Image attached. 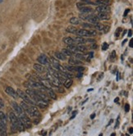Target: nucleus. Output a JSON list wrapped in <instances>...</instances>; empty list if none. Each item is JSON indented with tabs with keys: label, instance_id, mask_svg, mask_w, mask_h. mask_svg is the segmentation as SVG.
<instances>
[{
	"label": "nucleus",
	"instance_id": "nucleus-3",
	"mask_svg": "<svg viewBox=\"0 0 133 136\" xmlns=\"http://www.w3.org/2000/svg\"><path fill=\"white\" fill-rule=\"evenodd\" d=\"M29 115L31 117H40V113L38 110V108L35 107V106H32L30 108V112H29Z\"/></svg>",
	"mask_w": 133,
	"mask_h": 136
},
{
	"label": "nucleus",
	"instance_id": "nucleus-1",
	"mask_svg": "<svg viewBox=\"0 0 133 136\" xmlns=\"http://www.w3.org/2000/svg\"><path fill=\"white\" fill-rule=\"evenodd\" d=\"M76 34L79 36H83V37H91V36H95L97 35V31L95 30L81 29V30H77Z\"/></svg>",
	"mask_w": 133,
	"mask_h": 136
},
{
	"label": "nucleus",
	"instance_id": "nucleus-52",
	"mask_svg": "<svg viewBox=\"0 0 133 136\" xmlns=\"http://www.w3.org/2000/svg\"><path fill=\"white\" fill-rule=\"evenodd\" d=\"M118 98H116L115 100H114V102H118Z\"/></svg>",
	"mask_w": 133,
	"mask_h": 136
},
{
	"label": "nucleus",
	"instance_id": "nucleus-8",
	"mask_svg": "<svg viewBox=\"0 0 133 136\" xmlns=\"http://www.w3.org/2000/svg\"><path fill=\"white\" fill-rule=\"evenodd\" d=\"M35 92H36V94H38L39 97L41 98V100H42V101L46 102H49V98L47 97V95H46L45 94H44V91L35 90Z\"/></svg>",
	"mask_w": 133,
	"mask_h": 136
},
{
	"label": "nucleus",
	"instance_id": "nucleus-13",
	"mask_svg": "<svg viewBox=\"0 0 133 136\" xmlns=\"http://www.w3.org/2000/svg\"><path fill=\"white\" fill-rule=\"evenodd\" d=\"M98 17L99 20H109L110 19V16L107 12H99Z\"/></svg>",
	"mask_w": 133,
	"mask_h": 136
},
{
	"label": "nucleus",
	"instance_id": "nucleus-22",
	"mask_svg": "<svg viewBox=\"0 0 133 136\" xmlns=\"http://www.w3.org/2000/svg\"><path fill=\"white\" fill-rule=\"evenodd\" d=\"M16 128H17V130L19 131H24L25 130V126H24V125H23L21 123V121L19 120V118H18V120H17V122H16Z\"/></svg>",
	"mask_w": 133,
	"mask_h": 136
},
{
	"label": "nucleus",
	"instance_id": "nucleus-34",
	"mask_svg": "<svg viewBox=\"0 0 133 136\" xmlns=\"http://www.w3.org/2000/svg\"><path fill=\"white\" fill-rule=\"evenodd\" d=\"M116 58V51H112L111 54H110V60L111 61H114Z\"/></svg>",
	"mask_w": 133,
	"mask_h": 136
},
{
	"label": "nucleus",
	"instance_id": "nucleus-32",
	"mask_svg": "<svg viewBox=\"0 0 133 136\" xmlns=\"http://www.w3.org/2000/svg\"><path fill=\"white\" fill-rule=\"evenodd\" d=\"M0 121H3V123H5V124L7 123V118L3 112H0Z\"/></svg>",
	"mask_w": 133,
	"mask_h": 136
},
{
	"label": "nucleus",
	"instance_id": "nucleus-12",
	"mask_svg": "<svg viewBox=\"0 0 133 136\" xmlns=\"http://www.w3.org/2000/svg\"><path fill=\"white\" fill-rule=\"evenodd\" d=\"M55 58L58 59V60H62V61H65L66 59V56L64 55L62 52H56L55 53Z\"/></svg>",
	"mask_w": 133,
	"mask_h": 136
},
{
	"label": "nucleus",
	"instance_id": "nucleus-19",
	"mask_svg": "<svg viewBox=\"0 0 133 136\" xmlns=\"http://www.w3.org/2000/svg\"><path fill=\"white\" fill-rule=\"evenodd\" d=\"M53 66H54V67L55 70H57L58 71H60V72H62V73L66 71V68H65V67H63V66L60 65L59 63H58V64H54V65H53Z\"/></svg>",
	"mask_w": 133,
	"mask_h": 136
},
{
	"label": "nucleus",
	"instance_id": "nucleus-38",
	"mask_svg": "<svg viewBox=\"0 0 133 136\" xmlns=\"http://www.w3.org/2000/svg\"><path fill=\"white\" fill-rule=\"evenodd\" d=\"M85 6V3H76V7H77V8L80 9V8H83V7Z\"/></svg>",
	"mask_w": 133,
	"mask_h": 136
},
{
	"label": "nucleus",
	"instance_id": "nucleus-18",
	"mask_svg": "<svg viewBox=\"0 0 133 136\" xmlns=\"http://www.w3.org/2000/svg\"><path fill=\"white\" fill-rule=\"evenodd\" d=\"M80 12L81 13H91L93 12V9L91 8H90V7L84 6L83 8H80Z\"/></svg>",
	"mask_w": 133,
	"mask_h": 136
},
{
	"label": "nucleus",
	"instance_id": "nucleus-40",
	"mask_svg": "<svg viewBox=\"0 0 133 136\" xmlns=\"http://www.w3.org/2000/svg\"><path fill=\"white\" fill-rule=\"evenodd\" d=\"M108 30H109V26H108V25H104V29H103V31H104V33H107V32L108 31Z\"/></svg>",
	"mask_w": 133,
	"mask_h": 136
},
{
	"label": "nucleus",
	"instance_id": "nucleus-51",
	"mask_svg": "<svg viewBox=\"0 0 133 136\" xmlns=\"http://www.w3.org/2000/svg\"><path fill=\"white\" fill-rule=\"evenodd\" d=\"M112 122H113V120L110 121V122H109V124H108V125H111V124H112Z\"/></svg>",
	"mask_w": 133,
	"mask_h": 136
},
{
	"label": "nucleus",
	"instance_id": "nucleus-33",
	"mask_svg": "<svg viewBox=\"0 0 133 136\" xmlns=\"http://www.w3.org/2000/svg\"><path fill=\"white\" fill-rule=\"evenodd\" d=\"M75 57H76V59H78V60H85V59L84 55L80 54V53H76L75 54Z\"/></svg>",
	"mask_w": 133,
	"mask_h": 136
},
{
	"label": "nucleus",
	"instance_id": "nucleus-25",
	"mask_svg": "<svg viewBox=\"0 0 133 136\" xmlns=\"http://www.w3.org/2000/svg\"><path fill=\"white\" fill-rule=\"evenodd\" d=\"M68 50H70L72 52H73V53H75V52H78L77 50V47H76V44H71V45H68Z\"/></svg>",
	"mask_w": 133,
	"mask_h": 136
},
{
	"label": "nucleus",
	"instance_id": "nucleus-11",
	"mask_svg": "<svg viewBox=\"0 0 133 136\" xmlns=\"http://www.w3.org/2000/svg\"><path fill=\"white\" fill-rule=\"evenodd\" d=\"M68 62H69V64H70V65H72V66H78V65L82 64L81 61L78 60V59H76V58H70L69 60H68Z\"/></svg>",
	"mask_w": 133,
	"mask_h": 136
},
{
	"label": "nucleus",
	"instance_id": "nucleus-44",
	"mask_svg": "<svg viewBox=\"0 0 133 136\" xmlns=\"http://www.w3.org/2000/svg\"><path fill=\"white\" fill-rule=\"evenodd\" d=\"M76 113H77V112H76V111H75L74 112H73V113H72V118L71 119H72V118H74L75 117V116H76Z\"/></svg>",
	"mask_w": 133,
	"mask_h": 136
},
{
	"label": "nucleus",
	"instance_id": "nucleus-26",
	"mask_svg": "<svg viewBox=\"0 0 133 136\" xmlns=\"http://www.w3.org/2000/svg\"><path fill=\"white\" fill-rule=\"evenodd\" d=\"M109 2V0H96L95 4L98 5H107Z\"/></svg>",
	"mask_w": 133,
	"mask_h": 136
},
{
	"label": "nucleus",
	"instance_id": "nucleus-7",
	"mask_svg": "<svg viewBox=\"0 0 133 136\" xmlns=\"http://www.w3.org/2000/svg\"><path fill=\"white\" fill-rule=\"evenodd\" d=\"M5 92H6L8 95L11 96V97H12L13 98H16L18 97L17 94H16V90H14V89H13L12 87H10V86H8V87H6Z\"/></svg>",
	"mask_w": 133,
	"mask_h": 136
},
{
	"label": "nucleus",
	"instance_id": "nucleus-28",
	"mask_svg": "<svg viewBox=\"0 0 133 136\" xmlns=\"http://www.w3.org/2000/svg\"><path fill=\"white\" fill-rule=\"evenodd\" d=\"M70 23L72 25H79L80 24V20H79V18L72 17V18L70 19Z\"/></svg>",
	"mask_w": 133,
	"mask_h": 136
},
{
	"label": "nucleus",
	"instance_id": "nucleus-43",
	"mask_svg": "<svg viewBox=\"0 0 133 136\" xmlns=\"http://www.w3.org/2000/svg\"><path fill=\"white\" fill-rule=\"evenodd\" d=\"M131 30H129V32H128V36L129 37H131V35H132V33H131Z\"/></svg>",
	"mask_w": 133,
	"mask_h": 136
},
{
	"label": "nucleus",
	"instance_id": "nucleus-39",
	"mask_svg": "<svg viewBox=\"0 0 133 136\" xmlns=\"http://www.w3.org/2000/svg\"><path fill=\"white\" fill-rule=\"evenodd\" d=\"M81 1L82 3H89V4H95V3H92L91 0H81Z\"/></svg>",
	"mask_w": 133,
	"mask_h": 136
},
{
	"label": "nucleus",
	"instance_id": "nucleus-2",
	"mask_svg": "<svg viewBox=\"0 0 133 136\" xmlns=\"http://www.w3.org/2000/svg\"><path fill=\"white\" fill-rule=\"evenodd\" d=\"M18 118H19V120L21 121V123L24 125V126L26 128L29 129V128L31 127V120H30V118L24 113V112L21 113V115H19Z\"/></svg>",
	"mask_w": 133,
	"mask_h": 136
},
{
	"label": "nucleus",
	"instance_id": "nucleus-5",
	"mask_svg": "<svg viewBox=\"0 0 133 136\" xmlns=\"http://www.w3.org/2000/svg\"><path fill=\"white\" fill-rule=\"evenodd\" d=\"M95 11L98 12H108L110 11V8L108 5H99L98 7H96Z\"/></svg>",
	"mask_w": 133,
	"mask_h": 136
},
{
	"label": "nucleus",
	"instance_id": "nucleus-48",
	"mask_svg": "<svg viewBox=\"0 0 133 136\" xmlns=\"http://www.w3.org/2000/svg\"><path fill=\"white\" fill-rule=\"evenodd\" d=\"M95 113H93V114L91 115V119H94V118H95Z\"/></svg>",
	"mask_w": 133,
	"mask_h": 136
},
{
	"label": "nucleus",
	"instance_id": "nucleus-20",
	"mask_svg": "<svg viewBox=\"0 0 133 136\" xmlns=\"http://www.w3.org/2000/svg\"><path fill=\"white\" fill-rule=\"evenodd\" d=\"M46 90H47V92H48V95H49V98L54 99V100H56V99H57V95L55 94V93L51 89H47Z\"/></svg>",
	"mask_w": 133,
	"mask_h": 136
},
{
	"label": "nucleus",
	"instance_id": "nucleus-23",
	"mask_svg": "<svg viewBox=\"0 0 133 136\" xmlns=\"http://www.w3.org/2000/svg\"><path fill=\"white\" fill-rule=\"evenodd\" d=\"M91 15V14H90V13H81V14L79 15V17L81 20H83V21H88V19L90 18Z\"/></svg>",
	"mask_w": 133,
	"mask_h": 136
},
{
	"label": "nucleus",
	"instance_id": "nucleus-49",
	"mask_svg": "<svg viewBox=\"0 0 133 136\" xmlns=\"http://www.w3.org/2000/svg\"><path fill=\"white\" fill-rule=\"evenodd\" d=\"M92 48H97V45H96V44H94V45L92 46Z\"/></svg>",
	"mask_w": 133,
	"mask_h": 136
},
{
	"label": "nucleus",
	"instance_id": "nucleus-47",
	"mask_svg": "<svg viewBox=\"0 0 133 136\" xmlns=\"http://www.w3.org/2000/svg\"><path fill=\"white\" fill-rule=\"evenodd\" d=\"M129 46H130L131 48L133 47V45H132V39H131V40H130V44H129Z\"/></svg>",
	"mask_w": 133,
	"mask_h": 136
},
{
	"label": "nucleus",
	"instance_id": "nucleus-9",
	"mask_svg": "<svg viewBox=\"0 0 133 136\" xmlns=\"http://www.w3.org/2000/svg\"><path fill=\"white\" fill-rule=\"evenodd\" d=\"M74 40L76 42V44H84L85 43H87V39L83 38V36H79V35L76 36L74 39Z\"/></svg>",
	"mask_w": 133,
	"mask_h": 136
},
{
	"label": "nucleus",
	"instance_id": "nucleus-42",
	"mask_svg": "<svg viewBox=\"0 0 133 136\" xmlns=\"http://www.w3.org/2000/svg\"><path fill=\"white\" fill-rule=\"evenodd\" d=\"M129 110H130V106H129L128 103H127L125 105V111L126 112H129Z\"/></svg>",
	"mask_w": 133,
	"mask_h": 136
},
{
	"label": "nucleus",
	"instance_id": "nucleus-10",
	"mask_svg": "<svg viewBox=\"0 0 133 136\" xmlns=\"http://www.w3.org/2000/svg\"><path fill=\"white\" fill-rule=\"evenodd\" d=\"M21 107L22 108V110L24 111L25 112H26L28 115H29V112H30V108H31V106H29V104L28 103H26V102H21Z\"/></svg>",
	"mask_w": 133,
	"mask_h": 136
},
{
	"label": "nucleus",
	"instance_id": "nucleus-6",
	"mask_svg": "<svg viewBox=\"0 0 133 136\" xmlns=\"http://www.w3.org/2000/svg\"><path fill=\"white\" fill-rule=\"evenodd\" d=\"M11 103H12V108L14 109L15 112H16V114H17L18 116H19V115H21V113H23V112H24V111H23V110H22V108L21 107V106L18 105L16 102H12Z\"/></svg>",
	"mask_w": 133,
	"mask_h": 136
},
{
	"label": "nucleus",
	"instance_id": "nucleus-17",
	"mask_svg": "<svg viewBox=\"0 0 133 136\" xmlns=\"http://www.w3.org/2000/svg\"><path fill=\"white\" fill-rule=\"evenodd\" d=\"M63 42L65 43L66 44L68 45H71V44H75L76 42L74 40V39L72 37H66L63 39Z\"/></svg>",
	"mask_w": 133,
	"mask_h": 136
},
{
	"label": "nucleus",
	"instance_id": "nucleus-41",
	"mask_svg": "<svg viewBox=\"0 0 133 136\" xmlns=\"http://www.w3.org/2000/svg\"><path fill=\"white\" fill-rule=\"evenodd\" d=\"M3 107H4V102H3L2 98H0V109L3 108Z\"/></svg>",
	"mask_w": 133,
	"mask_h": 136
},
{
	"label": "nucleus",
	"instance_id": "nucleus-36",
	"mask_svg": "<svg viewBox=\"0 0 133 136\" xmlns=\"http://www.w3.org/2000/svg\"><path fill=\"white\" fill-rule=\"evenodd\" d=\"M108 48V44H107V43H104L102 45V50L103 51H105V50H107Z\"/></svg>",
	"mask_w": 133,
	"mask_h": 136
},
{
	"label": "nucleus",
	"instance_id": "nucleus-35",
	"mask_svg": "<svg viewBox=\"0 0 133 136\" xmlns=\"http://www.w3.org/2000/svg\"><path fill=\"white\" fill-rule=\"evenodd\" d=\"M81 25L83 27H85V28H92L93 27V25L91 23H82Z\"/></svg>",
	"mask_w": 133,
	"mask_h": 136
},
{
	"label": "nucleus",
	"instance_id": "nucleus-27",
	"mask_svg": "<svg viewBox=\"0 0 133 136\" xmlns=\"http://www.w3.org/2000/svg\"><path fill=\"white\" fill-rule=\"evenodd\" d=\"M76 47H77V50H78L79 52H85L86 50H87V47H85V45H83V44L76 45Z\"/></svg>",
	"mask_w": 133,
	"mask_h": 136
},
{
	"label": "nucleus",
	"instance_id": "nucleus-29",
	"mask_svg": "<svg viewBox=\"0 0 133 136\" xmlns=\"http://www.w3.org/2000/svg\"><path fill=\"white\" fill-rule=\"evenodd\" d=\"M72 83H73V81H72V79H66V80H65L64 81V86L66 88H70L71 86L72 85Z\"/></svg>",
	"mask_w": 133,
	"mask_h": 136
},
{
	"label": "nucleus",
	"instance_id": "nucleus-31",
	"mask_svg": "<svg viewBox=\"0 0 133 136\" xmlns=\"http://www.w3.org/2000/svg\"><path fill=\"white\" fill-rule=\"evenodd\" d=\"M48 102H44V101H40V102H38V106L39 107H41V108H46L48 107Z\"/></svg>",
	"mask_w": 133,
	"mask_h": 136
},
{
	"label": "nucleus",
	"instance_id": "nucleus-14",
	"mask_svg": "<svg viewBox=\"0 0 133 136\" xmlns=\"http://www.w3.org/2000/svg\"><path fill=\"white\" fill-rule=\"evenodd\" d=\"M33 67H34L35 71H36L37 72H45V68L44 67H42L40 64H37V63H35L34 66H33Z\"/></svg>",
	"mask_w": 133,
	"mask_h": 136
},
{
	"label": "nucleus",
	"instance_id": "nucleus-50",
	"mask_svg": "<svg viewBox=\"0 0 133 136\" xmlns=\"http://www.w3.org/2000/svg\"><path fill=\"white\" fill-rule=\"evenodd\" d=\"M129 131H130V134H132V128L131 127L129 129Z\"/></svg>",
	"mask_w": 133,
	"mask_h": 136
},
{
	"label": "nucleus",
	"instance_id": "nucleus-15",
	"mask_svg": "<svg viewBox=\"0 0 133 136\" xmlns=\"http://www.w3.org/2000/svg\"><path fill=\"white\" fill-rule=\"evenodd\" d=\"M88 21H89L90 23H91V24H95V23L99 21V17H98V16L91 14V16H90V18L88 19Z\"/></svg>",
	"mask_w": 133,
	"mask_h": 136
},
{
	"label": "nucleus",
	"instance_id": "nucleus-21",
	"mask_svg": "<svg viewBox=\"0 0 133 136\" xmlns=\"http://www.w3.org/2000/svg\"><path fill=\"white\" fill-rule=\"evenodd\" d=\"M66 31L68 32V33H71V34H76V31H77V29H76L75 26L69 25L68 27H66Z\"/></svg>",
	"mask_w": 133,
	"mask_h": 136
},
{
	"label": "nucleus",
	"instance_id": "nucleus-16",
	"mask_svg": "<svg viewBox=\"0 0 133 136\" xmlns=\"http://www.w3.org/2000/svg\"><path fill=\"white\" fill-rule=\"evenodd\" d=\"M6 130H7L6 124L0 121V134H1V135H6L7 134H6Z\"/></svg>",
	"mask_w": 133,
	"mask_h": 136
},
{
	"label": "nucleus",
	"instance_id": "nucleus-45",
	"mask_svg": "<svg viewBox=\"0 0 133 136\" xmlns=\"http://www.w3.org/2000/svg\"><path fill=\"white\" fill-rule=\"evenodd\" d=\"M128 12H130V9H127V10H126V11H125V13H124V16H127V14L128 13Z\"/></svg>",
	"mask_w": 133,
	"mask_h": 136
},
{
	"label": "nucleus",
	"instance_id": "nucleus-37",
	"mask_svg": "<svg viewBox=\"0 0 133 136\" xmlns=\"http://www.w3.org/2000/svg\"><path fill=\"white\" fill-rule=\"evenodd\" d=\"M93 55H94V53H93V52H90V53L87 55V58H86V60H87L88 62L91 61V58H93Z\"/></svg>",
	"mask_w": 133,
	"mask_h": 136
},
{
	"label": "nucleus",
	"instance_id": "nucleus-53",
	"mask_svg": "<svg viewBox=\"0 0 133 136\" xmlns=\"http://www.w3.org/2000/svg\"><path fill=\"white\" fill-rule=\"evenodd\" d=\"M3 2V0H0V3H2Z\"/></svg>",
	"mask_w": 133,
	"mask_h": 136
},
{
	"label": "nucleus",
	"instance_id": "nucleus-4",
	"mask_svg": "<svg viewBox=\"0 0 133 136\" xmlns=\"http://www.w3.org/2000/svg\"><path fill=\"white\" fill-rule=\"evenodd\" d=\"M37 60H38V62L40 64H44V65H48L49 62H50L49 58L46 55H45V54H41L40 56H39V58H38Z\"/></svg>",
	"mask_w": 133,
	"mask_h": 136
},
{
	"label": "nucleus",
	"instance_id": "nucleus-24",
	"mask_svg": "<svg viewBox=\"0 0 133 136\" xmlns=\"http://www.w3.org/2000/svg\"><path fill=\"white\" fill-rule=\"evenodd\" d=\"M93 27H95L96 30H98V31H103V29L104 27V25H103L100 22H96L94 24V25H93Z\"/></svg>",
	"mask_w": 133,
	"mask_h": 136
},
{
	"label": "nucleus",
	"instance_id": "nucleus-30",
	"mask_svg": "<svg viewBox=\"0 0 133 136\" xmlns=\"http://www.w3.org/2000/svg\"><path fill=\"white\" fill-rule=\"evenodd\" d=\"M62 52L63 53L64 55H66V56H69V57H71V56H72V54H73V52H72L70 50H68V48H63L62 50Z\"/></svg>",
	"mask_w": 133,
	"mask_h": 136
},
{
	"label": "nucleus",
	"instance_id": "nucleus-46",
	"mask_svg": "<svg viewBox=\"0 0 133 136\" xmlns=\"http://www.w3.org/2000/svg\"><path fill=\"white\" fill-rule=\"evenodd\" d=\"M118 125H119V118H118L117 124H116V125H115V128H118Z\"/></svg>",
	"mask_w": 133,
	"mask_h": 136
}]
</instances>
